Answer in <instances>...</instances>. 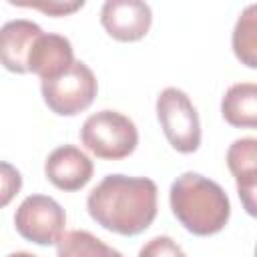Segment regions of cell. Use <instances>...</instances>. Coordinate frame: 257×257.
Masks as SVG:
<instances>
[{
	"label": "cell",
	"instance_id": "6da1fadb",
	"mask_svg": "<svg viewBox=\"0 0 257 257\" xmlns=\"http://www.w3.org/2000/svg\"><path fill=\"white\" fill-rule=\"evenodd\" d=\"M157 183L149 177L106 175L86 197V211L102 229L135 237L147 231L157 217Z\"/></svg>",
	"mask_w": 257,
	"mask_h": 257
},
{
	"label": "cell",
	"instance_id": "8fae6325",
	"mask_svg": "<svg viewBox=\"0 0 257 257\" xmlns=\"http://www.w3.org/2000/svg\"><path fill=\"white\" fill-rule=\"evenodd\" d=\"M74 62V50L66 36L56 32H42L32 46L28 72L36 74L40 80H50L68 70Z\"/></svg>",
	"mask_w": 257,
	"mask_h": 257
},
{
	"label": "cell",
	"instance_id": "30bf717a",
	"mask_svg": "<svg viewBox=\"0 0 257 257\" xmlns=\"http://www.w3.org/2000/svg\"><path fill=\"white\" fill-rule=\"evenodd\" d=\"M44 30L26 18L8 20L0 28V58L6 70L16 74L28 72V58L36 38Z\"/></svg>",
	"mask_w": 257,
	"mask_h": 257
},
{
	"label": "cell",
	"instance_id": "8992f818",
	"mask_svg": "<svg viewBox=\"0 0 257 257\" xmlns=\"http://www.w3.org/2000/svg\"><path fill=\"white\" fill-rule=\"evenodd\" d=\"M18 235L36 245H56L64 235L66 213L48 195H28L14 213Z\"/></svg>",
	"mask_w": 257,
	"mask_h": 257
},
{
	"label": "cell",
	"instance_id": "ba28073f",
	"mask_svg": "<svg viewBox=\"0 0 257 257\" xmlns=\"http://www.w3.org/2000/svg\"><path fill=\"white\" fill-rule=\"evenodd\" d=\"M225 161L235 179L241 207L257 219V137L235 139L227 149Z\"/></svg>",
	"mask_w": 257,
	"mask_h": 257
},
{
	"label": "cell",
	"instance_id": "7c38bea8",
	"mask_svg": "<svg viewBox=\"0 0 257 257\" xmlns=\"http://www.w3.org/2000/svg\"><path fill=\"white\" fill-rule=\"evenodd\" d=\"M221 116L237 128H257V82H235L221 98Z\"/></svg>",
	"mask_w": 257,
	"mask_h": 257
},
{
	"label": "cell",
	"instance_id": "3957f363",
	"mask_svg": "<svg viewBox=\"0 0 257 257\" xmlns=\"http://www.w3.org/2000/svg\"><path fill=\"white\" fill-rule=\"evenodd\" d=\"M80 143L98 159L120 161L135 153L139 131L131 116L104 108L86 116L80 126Z\"/></svg>",
	"mask_w": 257,
	"mask_h": 257
},
{
	"label": "cell",
	"instance_id": "7a4b0ae2",
	"mask_svg": "<svg viewBox=\"0 0 257 257\" xmlns=\"http://www.w3.org/2000/svg\"><path fill=\"white\" fill-rule=\"evenodd\" d=\"M169 203L177 221L199 237L223 231L231 217V201L223 187L193 171L179 175L171 183Z\"/></svg>",
	"mask_w": 257,
	"mask_h": 257
},
{
	"label": "cell",
	"instance_id": "d6986e66",
	"mask_svg": "<svg viewBox=\"0 0 257 257\" xmlns=\"http://www.w3.org/2000/svg\"><path fill=\"white\" fill-rule=\"evenodd\" d=\"M253 257H257V243H255V251H253Z\"/></svg>",
	"mask_w": 257,
	"mask_h": 257
},
{
	"label": "cell",
	"instance_id": "2e32d148",
	"mask_svg": "<svg viewBox=\"0 0 257 257\" xmlns=\"http://www.w3.org/2000/svg\"><path fill=\"white\" fill-rule=\"evenodd\" d=\"M10 4L24 6V8H36L48 16H66L84 6L82 0H76V2H16V0H10Z\"/></svg>",
	"mask_w": 257,
	"mask_h": 257
},
{
	"label": "cell",
	"instance_id": "4fadbf2b",
	"mask_svg": "<svg viewBox=\"0 0 257 257\" xmlns=\"http://www.w3.org/2000/svg\"><path fill=\"white\" fill-rule=\"evenodd\" d=\"M231 48L241 64L257 68V2L239 12L231 32Z\"/></svg>",
	"mask_w": 257,
	"mask_h": 257
},
{
	"label": "cell",
	"instance_id": "ac0fdd59",
	"mask_svg": "<svg viewBox=\"0 0 257 257\" xmlns=\"http://www.w3.org/2000/svg\"><path fill=\"white\" fill-rule=\"evenodd\" d=\"M6 257H38V255L28 253V251H14V253H10V255H6Z\"/></svg>",
	"mask_w": 257,
	"mask_h": 257
},
{
	"label": "cell",
	"instance_id": "9a60e30c",
	"mask_svg": "<svg viewBox=\"0 0 257 257\" xmlns=\"http://www.w3.org/2000/svg\"><path fill=\"white\" fill-rule=\"evenodd\" d=\"M139 257H187V255L175 239H171L169 235H157L141 247Z\"/></svg>",
	"mask_w": 257,
	"mask_h": 257
},
{
	"label": "cell",
	"instance_id": "277c9868",
	"mask_svg": "<svg viewBox=\"0 0 257 257\" xmlns=\"http://www.w3.org/2000/svg\"><path fill=\"white\" fill-rule=\"evenodd\" d=\"M159 124L169 145L183 155L195 153L201 147V120L189 94L177 86H167L155 102Z\"/></svg>",
	"mask_w": 257,
	"mask_h": 257
},
{
	"label": "cell",
	"instance_id": "52a82bcc",
	"mask_svg": "<svg viewBox=\"0 0 257 257\" xmlns=\"http://www.w3.org/2000/svg\"><path fill=\"white\" fill-rule=\"evenodd\" d=\"M100 24L110 38L135 42L147 36L153 10L143 0H106L100 8Z\"/></svg>",
	"mask_w": 257,
	"mask_h": 257
},
{
	"label": "cell",
	"instance_id": "5bb4252c",
	"mask_svg": "<svg viewBox=\"0 0 257 257\" xmlns=\"http://www.w3.org/2000/svg\"><path fill=\"white\" fill-rule=\"evenodd\" d=\"M56 257H124L114 247L84 229L66 231L56 243Z\"/></svg>",
	"mask_w": 257,
	"mask_h": 257
},
{
	"label": "cell",
	"instance_id": "9c48e42d",
	"mask_svg": "<svg viewBox=\"0 0 257 257\" xmlns=\"http://www.w3.org/2000/svg\"><path fill=\"white\" fill-rule=\"evenodd\" d=\"M94 165L90 157L74 145H60L44 161L46 179L60 191H80L92 179Z\"/></svg>",
	"mask_w": 257,
	"mask_h": 257
},
{
	"label": "cell",
	"instance_id": "5b68a950",
	"mask_svg": "<svg viewBox=\"0 0 257 257\" xmlns=\"http://www.w3.org/2000/svg\"><path fill=\"white\" fill-rule=\"evenodd\" d=\"M44 104L58 116H76L86 110L98 92L94 72L86 62L76 60L68 70L50 80H40Z\"/></svg>",
	"mask_w": 257,
	"mask_h": 257
},
{
	"label": "cell",
	"instance_id": "e0dca14e",
	"mask_svg": "<svg viewBox=\"0 0 257 257\" xmlns=\"http://www.w3.org/2000/svg\"><path fill=\"white\" fill-rule=\"evenodd\" d=\"M22 187V177L20 173L10 165V163H2V205H8L10 199L20 191Z\"/></svg>",
	"mask_w": 257,
	"mask_h": 257
}]
</instances>
